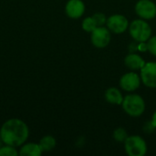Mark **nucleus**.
<instances>
[{"mask_svg": "<svg viewBox=\"0 0 156 156\" xmlns=\"http://www.w3.org/2000/svg\"><path fill=\"white\" fill-rule=\"evenodd\" d=\"M28 134L27 125L16 118L6 121L0 129V137L3 144L13 147L23 145L27 142Z\"/></svg>", "mask_w": 156, "mask_h": 156, "instance_id": "nucleus-1", "label": "nucleus"}, {"mask_svg": "<svg viewBox=\"0 0 156 156\" xmlns=\"http://www.w3.org/2000/svg\"><path fill=\"white\" fill-rule=\"evenodd\" d=\"M122 106L125 113L131 117H140L145 111V101L144 98L135 93H130L123 97Z\"/></svg>", "mask_w": 156, "mask_h": 156, "instance_id": "nucleus-2", "label": "nucleus"}, {"mask_svg": "<svg viewBox=\"0 0 156 156\" xmlns=\"http://www.w3.org/2000/svg\"><path fill=\"white\" fill-rule=\"evenodd\" d=\"M129 33L136 42H147L152 37V27L147 20L138 18L132 21L129 25Z\"/></svg>", "mask_w": 156, "mask_h": 156, "instance_id": "nucleus-3", "label": "nucleus"}, {"mask_svg": "<svg viewBox=\"0 0 156 156\" xmlns=\"http://www.w3.org/2000/svg\"><path fill=\"white\" fill-rule=\"evenodd\" d=\"M123 144L125 153L129 156H144L147 153V144L142 136H128Z\"/></svg>", "mask_w": 156, "mask_h": 156, "instance_id": "nucleus-4", "label": "nucleus"}, {"mask_svg": "<svg viewBox=\"0 0 156 156\" xmlns=\"http://www.w3.org/2000/svg\"><path fill=\"white\" fill-rule=\"evenodd\" d=\"M111 33L112 32L105 26L97 27L90 33V41L92 45L97 48H106L111 42V38H112Z\"/></svg>", "mask_w": 156, "mask_h": 156, "instance_id": "nucleus-5", "label": "nucleus"}, {"mask_svg": "<svg viewBox=\"0 0 156 156\" xmlns=\"http://www.w3.org/2000/svg\"><path fill=\"white\" fill-rule=\"evenodd\" d=\"M129 21L127 17L121 14H114L107 18L106 26L113 34H122L129 28Z\"/></svg>", "mask_w": 156, "mask_h": 156, "instance_id": "nucleus-6", "label": "nucleus"}, {"mask_svg": "<svg viewBox=\"0 0 156 156\" xmlns=\"http://www.w3.org/2000/svg\"><path fill=\"white\" fill-rule=\"evenodd\" d=\"M134 10L136 15L144 20H152L156 16V4L152 0H139Z\"/></svg>", "mask_w": 156, "mask_h": 156, "instance_id": "nucleus-7", "label": "nucleus"}, {"mask_svg": "<svg viewBox=\"0 0 156 156\" xmlns=\"http://www.w3.org/2000/svg\"><path fill=\"white\" fill-rule=\"evenodd\" d=\"M141 83L142 80L140 75L133 70L123 74L120 79L121 89L127 92H133L140 87Z\"/></svg>", "mask_w": 156, "mask_h": 156, "instance_id": "nucleus-8", "label": "nucleus"}, {"mask_svg": "<svg viewBox=\"0 0 156 156\" xmlns=\"http://www.w3.org/2000/svg\"><path fill=\"white\" fill-rule=\"evenodd\" d=\"M140 71L143 84L151 89L156 88V62H146Z\"/></svg>", "mask_w": 156, "mask_h": 156, "instance_id": "nucleus-9", "label": "nucleus"}, {"mask_svg": "<svg viewBox=\"0 0 156 156\" xmlns=\"http://www.w3.org/2000/svg\"><path fill=\"white\" fill-rule=\"evenodd\" d=\"M66 15L72 19H79L85 13V4L82 0H69L65 5Z\"/></svg>", "mask_w": 156, "mask_h": 156, "instance_id": "nucleus-10", "label": "nucleus"}, {"mask_svg": "<svg viewBox=\"0 0 156 156\" xmlns=\"http://www.w3.org/2000/svg\"><path fill=\"white\" fill-rule=\"evenodd\" d=\"M145 63L146 62L142 56H140L139 54L133 53V52L128 54L124 58L125 66L133 71L141 70V69L145 65Z\"/></svg>", "mask_w": 156, "mask_h": 156, "instance_id": "nucleus-11", "label": "nucleus"}, {"mask_svg": "<svg viewBox=\"0 0 156 156\" xmlns=\"http://www.w3.org/2000/svg\"><path fill=\"white\" fill-rule=\"evenodd\" d=\"M104 98L107 102L113 105H122L123 101V96L121 90L115 87H111L107 89V90L105 91Z\"/></svg>", "mask_w": 156, "mask_h": 156, "instance_id": "nucleus-12", "label": "nucleus"}, {"mask_svg": "<svg viewBox=\"0 0 156 156\" xmlns=\"http://www.w3.org/2000/svg\"><path fill=\"white\" fill-rule=\"evenodd\" d=\"M18 154L22 156H39L42 154V151L38 144L28 143L21 147Z\"/></svg>", "mask_w": 156, "mask_h": 156, "instance_id": "nucleus-13", "label": "nucleus"}, {"mask_svg": "<svg viewBox=\"0 0 156 156\" xmlns=\"http://www.w3.org/2000/svg\"><path fill=\"white\" fill-rule=\"evenodd\" d=\"M38 144H39L40 149H41L42 152H50L55 148V146L57 144V142H56V139L53 136L46 135L40 140Z\"/></svg>", "mask_w": 156, "mask_h": 156, "instance_id": "nucleus-14", "label": "nucleus"}, {"mask_svg": "<svg viewBox=\"0 0 156 156\" xmlns=\"http://www.w3.org/2000/svg\"><path fill=\"white\" fill-rule=\"evenodd\" d=\"M129 135H128V133H127V131L124 129V128H122V127H118V128H116L114 131H113V133H112V137H113V139L117 142V143H124L125 142V140L127 139V137H128Z\"/></svg>", "mask_w": 156, "mask_h": 156, "instance_id": "nucleus-15", "label": "nucleus"}, {"mask_svg": "<svg viewBox=\"0 0 156 156\" xmlns=\"http://www.w3.org/2000/svg\"><path fill=\"white\" fill-rule=\"evenodd\" d=\"M81 27H82V29L84 31H86L88 33H91L98 26H97L93 16H88V17L83 19Z\"/></svg>", "mask_w": 156, "mask_h": 156, "instance_id": "nucleus-16", "label": "nucleus"}, {"mask_svg": "<svg viewBox=\"0 0 156 156\" xmlns=\"http://www.w3.org/2000/svg\"><path fill=\"white\" fill-rule=\"evenodd\" d=\"M18 152L16 151V147L6 145L0 147V156H16L18 155Z\"/></svg>", "mask_w": 156, "mask_h": 156, "instance_id": "nucleus-17", "label": "nucleus"}, {"mask_svg": "<svg viewBox=\"0 0 156 156\" xmlns=\"http://www.w3.org/2000/svg\"><path fill=\"white\" fill-rule=\"evenodd\" d=\"M92 16H93V18H94V20H95V22H96L98 27H101V26H105L106 25L108 17L105 16V14L98 12V13H95Z\"/></svg>", "mask_w": 156, "mask_h": 156, "instance_id": "nucleus-18", "label": "nucleus"}, {"mask_svg": "<svg viewBox=\"0 0 156 156\" xmlns=\"http://www.w3.org/2000/svg\"><path fill=\"white\" fill-rule=\"evenodd\" d=\"M147 50L153 55L156 57V36H154V37H151L147 42Z\"/></svg>", "mask_w": 156, "mask_h": 156, "instance_id": "nucleus-19", "label": "nucleus"}, {"mask_svg": "<svg viewBox=\"0 0 156 156\" xmlns=\"http://www.w3.org/2000/svg\"><path fill=\"white\" fill-rule=\"evenodd\" d=\"M156 129V127L154 125V123L152 122V121L151 122H145L144 123V127H143V130H144V133H152L154 130Z\"/></svg>", "mask_w": 156, "mask_h": 156, "instance_id": "nucleus-20", "label": "nucleus"}, {"mask_svg": "<svg viewBox=\"0 0 156 156\" xmlns=\"http://www.w3.org/2000/svg\"><path fill=\"white\" fill-rule=\"evenodd\" d=\"M152 122L154 123V125L156 127V111L154 112V114H153V116H152Z\"/></svg>", "mask_w": 156, "mask_h": 156, "instance_id": "nucleus-21", "label": "nucleus"}, {"mask_svg": "<svg viewBox=\"0 0 156 156\" xmlns=\"http://www.w3.org/2000/svg\"><path fill=\"white\" fill-rule=\"evenodd\" d=\"M2 144H3V142H2V139H1V137H0V147L2 146Z\"/></svg>", "mask_w": 156, "mask_h": 156, "instance_id": "nucleus-22", "label": "nucleus"}]
</instances>
